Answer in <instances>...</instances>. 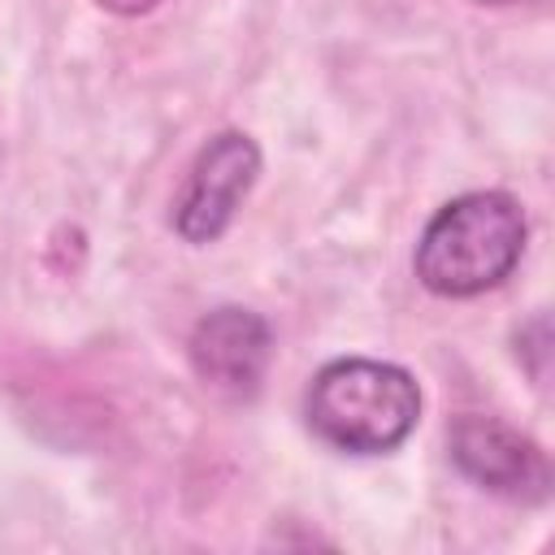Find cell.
Here are the masks:
<instances>
[{"mask_svg": "<svg viewBox=\"0 0 555 555\" xmlns=\"http://www.w3.org/2000/svg\"><path fill=\"white\" fill-rule=\"evenodd\" d=\"M186 360L191 373L204 382V390L230 403H251L273 364V325L243 304L208 308L191 325Z\"/></svg>", "mask_w": 555, "mask_h": 555, "instance_id": "5b68a950", "label": "cell"}, {"mask_svg": "<svg viewBox=\"0 0 555 555\" xmlns=\"http://www.w3.org/2000/svg\"><path fill=\"white\" fill-rule=\"evenodd\" d=\"M256 178H260V143L247 130H217L195 152L173 195V212H169L173 234L191 247L217 243L234 225Z\"/></svg>", "mask_w": 555, "mask_h": 555, "instance_id": "3957f363", "label": "cell"}, {"mask_svg": "<svg viewBox=\"0 0 555 555\" xmlns=\"http://www.w3.org/2000/svg\"><path fill=\"white\" fill-rule=\"evenodd\" d=\"M529 243L525 204L512 191H464L425 221L412 269L438 299H477L503 286Z\"/></svg>", "mask_w": 555, "mask_h": 555, "instance_id": "6da1fadb", "label": "cell"}, {"mask_svg": "<svg viewBox=\"0 0 555 555\" xmlns=\"http://www.w3.org/2000/svg\"><path fill=\"white\" fill-rule=\"evenodd\" d=\"M447 455L473 486L512 499V503H542L551 494V464L546 451L520 434L516 425L481 412H464L447 429Z\"/></svg>", "mask_w": 555, "mask_h": 555, "instance_id": "277c9868", "label": "cell"}, {"mask_svg": "<svg viewBox=\"0 0 555 555\" xmlns=\"http://www.w3.org/2000/svg\"><path fill=\"white\" fill-rule=\"evenodd\" d=\"M104 13H117V17H143V13H152L160 0H95Z\"/></svg>", "mask_w": 555, "mask_h": 555, "instance_id": "8992f818", "label": "cell"}, {"mask_svg": "<svg viewBox=\"0 0 555 555\" xmlns=\"http://www.w3.org/2000/svg\"><path fill=\"white\" fill-rule=\"evenodd\" d=\"M421 386L403 364L373 356L325 360L304 390V425L343 455H390L421 425Z\"/></svg>", "mask_w": 555, "mask_h": 555, "instance_id": "7a4b0ae2", "label": "cell"}, {"mask_svg": "<svg viewBox=\"0 0 555 555\" xmlns=\"http://www.w3.org/2000/svg\"><path fill=\"white\" fill-rule=\"evenodd\" d=\"M468 4H520V0H468Z\"/></svg>", "mask_w": 555, "mask_h": 555, "instance_id": "52a82bcc", "label": "cell"}]
</instances>
